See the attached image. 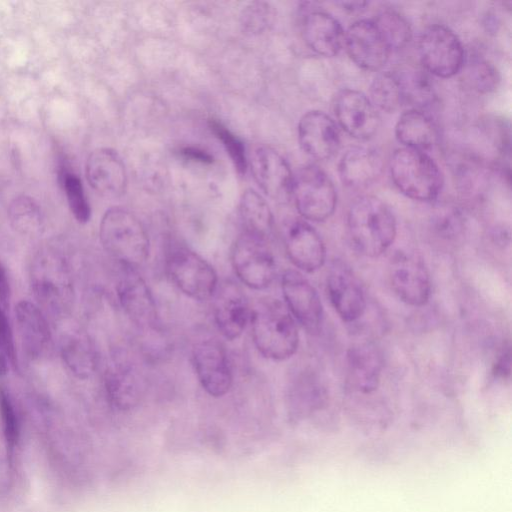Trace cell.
Masks as SVG:
<instances>
[{
  "label": "cell",
  "instance_id": "obj_1",
  "mask_svg": "<svg viewBox=\"0 0 512 512\" xmlns=\"http://www.w3.org/2000/svg\"><path fill=\"white\" fill-rule=\"evenodd\" d=\"M30 283L38 306L59 319L71 310L74 301L72 271L66 256L56 248H41L30 266Z\"/></svg>",
  "mask_w": 512,
  "mask_h": 512
},
{
  "label": "cell",
  "instance_id": "obj_2",
  "mask_svg": "<svg viewBox=\"0 0 512 512\" xmlns=\"http://www.w3.org/2000/svg\"><path fill=\"white\" fill-rule=\"evenodd\" d=\"M347 230L357 253L375 258L393 244L397 225L392 211L381 199L364 195L355 199L348 210Z\"/></svg>",
  "mask_w": 512,
  "mask_h": 512
},
{
  "label": "cell",
  "instance_id": "obj_3",
  "mask_svg": "<svg viewBox=\"0 0 512 512\" xmlns=\"http://www.w3.org/2000/svg\"><path fill=\"white\" fill-rule=\"evenodd\" d=\"M249 321L253 342L264 357L280 361L297 351L298 328L285 304L275 299L261 300L251 310Z\"/></svg>",
  "mask_w": 512,
  "mask_h": 512
},
{
  "label": "cell",
  "instance_id": "obj_4",
  "mask_svg": "<svg viewBox=\"0 0 512 512\" xmlns=\"http://www.w3.org/2000/svg\"><path fill=\"white\" fill-rule=\"evenodd\" d=\"M99 238L105 251L121 266L135 268L144 263L150 251L147 231L130 211L112 207L102 216Z\"/></svg>",
  "mask_w": 512,
  "mask_h": 512
},
{
  "label": "cell",
  "instance_id": "obj_5",
  "mask_svg": "<svg viewBox=\"0 0 512 512\" xmlns=\"http://www.w3.org/2000/svg\"><path fill=\"white\" fill-rule=\"evenodd\" d=\"M389 169L395 186L411 199L430 201L442 189V172L426 152L399 148L391 156Z\"/></svg>",
  "mask_w": 512,
  "mask_h": 512
},
{
  "label": "cell",
  "instance_id": "obj_6",
  "mask_svg": "<svg viewBox=\"0 0 512 512\" xmlns=\"http://www.w3.org/2000/svg\"><path fill=\"white\" fill-rule=\"evenodd\" d=\"M166 270L174 285L194 300H208L218 288L214 268L184 245L174 244L168 249Z\"/></svg>",
  "mask_w": 512,
  "mask_h": 512
},
{
  "label": "cell",
  "instance_id": "obj_7",
  "mask_svg": "<svg viewBox=\"0 0 512 512\" xmlns=\"http://www.w3.org/2000/svg\"><path fill=\"white\" fill-rule=\"evenodd\" d=\"M291 198L306 220L323 222L336 208L337 194L332 180L319 167L306 165L293 174Z\"/></svg>",
  "mask_w": 512,
  "mask_h": 512
},
{
  "label": "cell",
  "instance_id": "obj_8",
  "mask_svg": "<svg viewBox=\"0 0 512 512\" xmlns=\"http://www.w3.org/2000/svg\"><path fill=\"white\" fill-rule=\"evenodd\" d=\"M231 262L235 274L242 283L252 289H265L276 274L274 256L268 241L242 232L231 251Z\"/></svg>",
  "mask_w": 512,
  "mask_h": 512
},
{
  "label": "cell",
  "instance_id": "obj_9",
  "mask_svg": "<svg viewBox=\"0 0 512 512\" xmlns=\"http://www.w3.org/2000/svg\"><path fill=\"white\" fill-rule=\"evenodd\" d=\"M420 61L429 73L449 78L464 64V49L460 39L448 27L434 24L427 27L418 40Z\"/></svg>",
  "mask_w": 512,
  "mask_h": 512
},
{
  "label": "cell",
  "instance_id": "obj_10",
  "mask_svg": "<svg viewBox=\"0 0 512 512\" xmlns=\"http://www.w3.org/2000/svg\"><path fill=\"white\" fill-rule=\"evenodd\" d=\"M388 270L391 288L401 301L413 307L428 302L431 280L420 256L410 251H398L391 258Z\"/></svg>",
  "mask_w": 512,
  "mask_h": 512
},
{
  "label": "cell",
  "instance_id": "obj_11",
  "mask_svg": "<svg viewBox=\"0 0 512 512\" xmlns=\"http://www.w3.org/2000/svg\"><path fill=\"white\" fill-rule=\"evenodd\" d=\"M282 292L290 314L308 333L320 332L323 306L317 290L298 270H286L282 276Z\"/></svg>",
  "mask_w": 512,
  "mask_h": 512
},
{
  "label": "cell",
  "instance_id": "obj_12",
  "mask_svg": "<svg viewBox=\"0 0 512 512\" xmlns=\"http://www.w3.org/2000/svg\"><path fill=\"white\" fill-rule=\"evenodd\" d=\"M343 47L357 66L368 71L381 70L391 53L376 24L368 19L357 20L348 27Z\"/></svg>",
  "mask_w": 512,
  "mask_h": 512
},
{
  "label": "cell",
  "instance_id": "obj_13",
  "mask_svg": "<svg viewBox=\"0 0 512 512\" xmlns=\"http://www.w3.org/2000/svg\"><path fill=\"white\" fill-rule=\"evenodd\" d=\"M334 112L338 125L358 140L372 138L380 125L377 109L369 98L358 90H341L335 98Z\"/></svg>",
  "mask_w": 512,
  "mask_h": 512
},
{
  "label": "cell",
  "instance_id": "obj_14",
  "mask_svg": "<svg viewBox=\"0 0 512 512\" xmlns=\"http://www.w3.org/2000/svg\"><path fill=\"white\" fill-rule=\"evenodd\" d=\"M251 172L260 189L274 201L291 198L293 173L287 161L272 147H257L250 159Z\"/></svg>",
  "mask_w": 512,
  "mask_h": 512
},
{
  "label": "cell",
  "instance_id": "obj_15",
  "mask_svg": "<svg viewBox=\"0 0 512 512\" xmlns=\"http://www.w3.org/2000/svg\"><path fill=\"white\" fill-rule=\"evenodd\" d=\"M193 365L203 389L213 397L224 396L232 385V372L223 346L215 340H203L192 350Z\"/></svg>",
  "mask_w": 512,
  "mask_h": 512
},
{
  "label": "cell",
  "instance_id": "obj_16",
  "mask_svg": "<svg viewBox=\"0 0 512 512\" xmlns=\"http://www.w3.org/2000/svg\"><path fill=\"white\" fill-rule=\"evenodd\" d=\"M116 287L121 307L137 326L153 329L158 313L153 295L141 275L132 267H124Z\"/></svg>",
  "mask_w": 512,
  "mask_h": 512
},
{
  "label": "cell",
  "instance_id": "obj_17",
  "mask_svg": "<svg viewBox=\"0 0 512 512\" xmlns=\"http://www.w3.org/2000/svg\"><path fill=\"white\" fill-rule=\"evenodd\" d=\"M330 302L345 322L358 320L365 312L364 290L353 271L341 261H335L327 275Z\"/></svg>",
  "mask_w": 512,
  "mask_h": 512
},
{
  "label": "cell",
  "instance_id": "obj_18",
  "mask_svg": "<svg viewBox=\"0 0 512 512\" xmlns=\"http://www.w3.org/2000/svg\"><path fill=\"white\" fill-rule=\"evenodd\" d=\"M284 246L289 260L302 272H315L325 263L324 242L305 220L294 219L288 223L284 232Z\"/></svg>",
  "mask_w": 512,
  "mask_h": 512
},
{
  "label": "cell",
  "instance_id": "obj_19",
  "mask_svg": "<svg viewBox=\"0 0 512 512\" xmlns=\"http://www.w3.org/2000/svg\"><path fill=\"white\" fill-rule=\"evenodd\" d=\"M298 140L302 150L311 158L329 160L340 148V130L327 114L313 110L299 120Z\"/></svg>",
  "mask_w": 512,
  "mask_h": 512
},
{
  "label": "cell",
  "instance_id": "obj_20",
  "mask_svg": "<svg viewBox=\"0 0 512 512\" xmlns=\"http://www.w3.org/2000/svg\"><path fill=\"white\" fill-rule=\"evenodd\" d=\"M89 185L101 196L116 198L127 186L124 162L119 154L110 148H98L90 153L85 166Z\"/></svg>",
  "mask_w": 512,
  "mask_h": 512
},
{
  "label": "cell",
  "instance_id": "obj_21",
  "mask_svg": "<svg viewBox=\"0 0 512 512\" xmlns=\"http://www.w3.org/2000/svg\"><path fill=\"white\" fill-rule=\"evenodd\" d=\"M215 293L214 319L218 330L226 339L239 338L250 320L246 295L233 282L222 284Z\"/></svg>",
  "mask_w": 512,
  "mask_h": 512
},
{
  "label": "cell",
  "instance_id": "obj_22",
  "mask_svg": "<svg viewBox=\"0 0 512 512\" xmlns=\"http://www.w3.org/2000/svg\"><path fill=\"white\" fill-rule=\"evenodd\" d=\"M15 318L26 356L30 359L43 356L51 342V331L45 313L36 303L21 300L15 307Z\"/></svg>",
  "mask_w": 512,
  "mask_h": 512
},
{
  "label": "cell",
  "instance_id": "obj_23",
  "mask_svg": "<svg viewBox=\"0 0 512 512\" xmlns=\"http://www.w3.org/2000/svg\"><path fill=\"white\" fill-rule=\"evenodd\" d=\"M302 36L307 46L319 55L333 57L344 46V34L339 21L332 15L314 10L302 19Z\"/></svg>",
  "mask_w": 512,
  "mask_h": 512
},
{
  "label": "cell",
  "instance_id": "obj_24",
  "mask_svg": "<svg viewBox=\"0 0 512 512\" xmlns=\"http://www.w3.org/2000/svg\"><path fill=\"white\" fill-rule=\"evenodd\" d=\"M347 374L351 386L361 393L377 389L383 368L378 348L370 342L353 344L347 351Z\"/></svg>",
  "mask_w": 512,
  "mask_h": 512
},
{
  "label": "cell",
  "instance_id": "obj_25",
  "mask_svg": "<svg viewBox=\"0 0 512 512\" xmlns=\"http://www.w3.org/2000/svg\"><path fill=\"white\" fill-rule=\"evenodd\" d=\"M383 162L380 155L369 148L353 147L338 163L340 180L349 188H365L381 175Z\"/></svg>",
  "mask_w": 512,
  "mask_h": 512
},
{
  "label": "cell",
  "instance_id": "obj_26",
  "mask_svg": "<svg viewBox=\"0 0 512 512\" xmlns=\"http://www.w3.org/2000/svg\"><path fill=\"white\" fill-rule=\"evenodd\" d=\"M60 355L66 368L79 379H88L98 366L94 342L83 331L71 330L60 340Z\"/></svg>",
  "mask_w": 512,
  "mask_h": 512
},
{
  "label": "cell",
  "instance_id": "obj_27",
  "mask_svg": "<svg viewBox=\"0 0 512 512\" xmlns=\"http://www.w3.org/2000/svg\"><path fill=\"white\" fill-rule=\"evenodd\" d=\"M395 136L405 148L425 152L436 145L438 130L426 113L413 108L399 117L395 126Z\"/></svg>",
  "mask_w": 512,
  "mask_h": 512
},
{
  "label": "cell",
  "instance_id": "obj_28",
  "mask_svg": "<svg viewBox=\"0 0 512 512\" xmlns=\"http://www.w3.org/2000/svg\"><path fill=\"white\" fill-rule=\"evenodd\" d=\"M104 387L110 403L120 410H128L138 404L141 386L137 375L123 364L109 367L104 375Z\"/></svg>",
  "mask_w": 512,
  "mask_h": 512
},
{
  "label": "cell",
  "instance_id": "obj_29",
  "mask_svg": "<svg viewBox=\"0 0 512 512\" xmlns=\"http://www.w3.org/2000/svg\"><path fill=\"white\" fill-rule=\"evenodd\" d=\"M243 232L266 241L272 235L274 219L265 199L253 189H246L239 201Z\"/></svg>",
  "mask_w": 512,
  "mask_h": 512
},
{
  "label": "cell",
  "instance_id": "obj_30",
  "mask_svg": "<svg viewBox=\"0 0 512 512\" xmlns=\"http://www.w3.org/2000/svg\"><path fill=\"white\" fill-rule=\"evenodd\" d=\"M7 216L13 230L23 236L34 237L43 231L44 217L41 207L30 196L15 197L8 206Z\"/></svg>",
  "mask_w": 512,
  "mask_h": 512
},
{
  "label": "cell",
  "instance_id": "obj_31",
  "mask_svg": "<svg viewBox=\"0 0 512 512\" xmlns=\"http://www.w3.org/2000/svg\"><path fill=\"white\" fill-rule=\"evenodd\" d=\"M369 95L373 106L387 113L395 112L405 102L399 76L389 71L380 72L373 78Z\"/></svg>",
  "mask_w": 512,
  "mask_h": 512
},
{
  "label": "cell",
  "instance_id": "obj_32",
  "mask_svg": "<svg viewBox=\"0 0 512 512\" xmlns=\"http://www.w3.org/2000/svg\"><path fill=\"white\" fill-rule=\"evenodd\" d=\"M390 52L404 48L412 38V31L407 20L398 12L384 10L374 19Z\"/></svg>",
  "mask_w": 512,
  "mask_h": 512
},
{
  "label": "cell",
  "instance_id": "obj_33",
  "mask_svg": "<svg viewBox=\"0 0 512 512\" xmlns=\"http://www.w3.org/2000/svg\"><path fill=\"white\" fill-rule=\"evenodd\" d=\"M60 177L71 213L79 223H87L91 217V208L81 179L66 171Z\"/></svg>",
  "mask_w": 512,
  "mask_h": 512
},
{
  "label": "cell",
  "instance_id": "obj_34",
  "mask_svg": "<svg viewBox=\"0 0 512 512\" xmlns=\"http://www.w3.org/2000/svg\"><path fill=\"white\" fill-rule=\"evenodd\" d=\"M208 124L213 134L222 142L235 169L239 174H245L248 162L242 141L218 120L210 119Z\"/></svg>",
  "mask_w": 512,
  "mask_h": 512
},
{
  "label": "cell",
  "instance_id": "obj_35",
  "mask_svg": "<svg viewBox=\"0 0 512 512\" xmlns=\"http://www.w3.org/2000/svg\"><path fill=\"white\" fill-rule=\"evenodd\" d=\"M272 7L263 1H254L243 8L240 25L246 34L258 35L264 32L273 21Z\"/></svg>",
  "mask_w": 512,
  "mask_h": 512
},
{
  "label": "cell",
  "instance_id": "obj_36",
  "mask_svg": "<svg viewBox=\"0 0 512 512\" xmlns=\"http://www.w3.org/2000/svg\"><path fill=\"white\" fill-rule=\"evenodd\" d=\"M471 80L478 91L487 93L494 91L498 87L500 75L492 63L480 60L472 66Z\"/></svg>",
  "mask_w": 512,
  "mask_h": 512
},
{
  "label": "cell",
  "instance_id": "obj_37",
  "mask_svg": "<svg viewBox=\"0 0 512 512\" xmlns=\"http://www.w3.org/2000/svg\"><path fill=\"white\" fill-rule=\"evenodd\" d=\"M0 414L7 441L15 443L18 437V419L11 397L3 387H0Z\"/></svg>",
  "mask_w": 512,
  "mask_h": 512
},
{
  "label": "cell",
  "instance_id": "obj_38",
  "mask_svg": "<svg viewBox=\"0 0 512 512\" xmlns=\"http://www.w3.org/2000/svg\"><path fill=\"white\" fill-rule=\"evenodd\" d=\"M0 341L13 367L17 366L16 348L12 328L4 307L0 303Z\"/></svg>",
  "mask_w": 512,
  "mask_h": 512
},
{
  "label": "cell",
  "instance_id": "obj_39",
  "mask_svg": "<svg viewBox=\"0 0 512 512\" xmlns=\"http://www.w3.org/2000/svg\"><path fill=\"white\" fill-rule=\"evenodd\" d=\"M510 347L507 346L505 349H503L499 357L496 361V364L494 365L493 373L495 377L499 378H506V376L510 375V365H511V359H510Z\"/></svg>",
  "mask_w": 512,
  "mask_h": 512
},
{
  "label": "cell",
  "instance_id": "obj_40",
  "mask_svg": "<svg viewBox=\"0 0 512 512\" xmlns=\"http://www.w3.org/2000/svg\"><path fill=\"white\" fill-rule=\"evenodd\" d=\"M181 154L187 159L203 164H211L213 162V156L199 148L184 147L181 149Z\"/></svg>",
  "mask_w": 512,
  "mask_h": 512
},
{
  "label": "cell",
  "instance_id": "obj_41",
  "mask_svg": "<svg viewBox=\"0 0 512 512\" xmlns=\"http://www.w3.org/2000/svg\"><path fill=\"white\" fill-rule=\"evenodd\" d=\"M10 297V285L4 267L0 263V303L5 307Z\"/></svg>",
  "mask_w": 512,
  "mask_h": 512
},
{
  "label": "cell",
  "instance_id": "obj_42",
  "mask_svg": "<svg viewBox=\"0 0 512 512\" xmlns=\"http://www.w3.org/2000/svg\"><path fill=\"white\" fill-rule=\"evenodd\" d=\"M10 361L4 350V347L0 341V376L5 375L8 372Z\"/></svg>",
  "mask_w": 512,
  "mask_h": 512
}]
</instances>
